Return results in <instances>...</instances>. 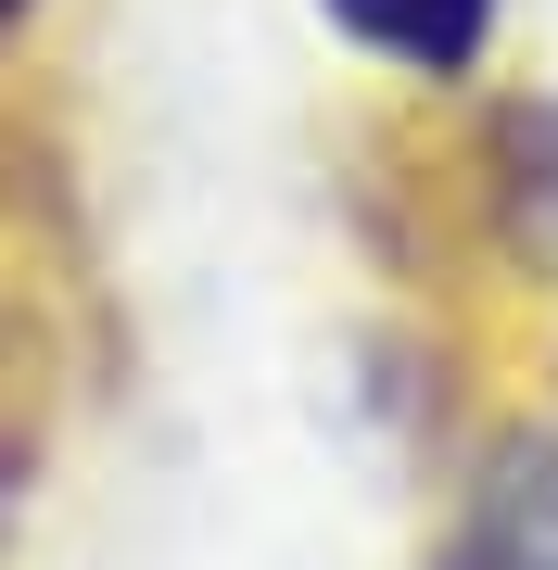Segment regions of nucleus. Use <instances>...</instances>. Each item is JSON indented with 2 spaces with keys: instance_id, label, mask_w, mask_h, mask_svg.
Here are the masks:
<instances>
[{
  "instance_id": "f257e3e1",
  "label": "nucleus",
  "mask_w": 558,
  "mask_h": 570,
  "mask_svg": "<svg viewBox=\"0 0 558 570\" xmlns=\"http://www.w3.org/2000/svg\"><path fill=\"white\" fill-rule=\"evenodd\" d=\"M444 570H558V469L546 456H508L496 482L470 494Z\"/></svg>"
},
{
  "instance_id": "f03ea898",
  "label": "nucleus",
  "mask_w": 558,
  "mask_h": 570,
  "mask_svg": "<svg viewBox=\"0 0 558 570\" xmlns=\"http://www.w3.org/2000/svg\"><path fill=\"white\" fill-rule=\"evenodd\" d=\"M331 13H343V39L419 63V77H457L482 51V26H496V0H331Z\"/></svg>"
},
{
  "instance_id": "7ed1b4c3",
  "label": "nucleus",
  "mask_w": 558,
  "mask_h": 570,
  "mask_svg": "<svg viewBox=\"0 0 558 570\" xmlns=\"http://www.w3.org/2000/svg\"><path fill=\"white\" fill-rule=\"evenodd\" d=\"M13 26H26V0H0V39H13Z\"/></svg>"
}]
</instances>
